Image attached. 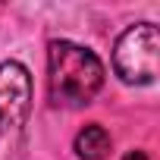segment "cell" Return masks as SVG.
I'll return each instance as SVG.
<instances>
[{"label":"cell","mask_w":160,"mask_h":160,"mask_svg":"<svg viewBox=\"0 0 160 160\" xmlns=\"http://www.w3.org/2000/svg\"><path fill=\"white\" fill-rule=\"evenodd\" d=\"M104 78L107 69L91 47L66 38L47 44V98L53 107L66 110L88 107L101 94Z\"/></svg>","instance_id":"cell-1"},{"label":"cell","mask_w":160,"mask_h":160,"mask_svg":"<svg viewBox=\"0 0 160 160\" xmlns=\"http://www.w3.org/2000/svg\"><path fill=\"white\" fill-rule=\"evenodd\" d=\"M113 72L126 85H154L160 72V32L154 22L129 25L113 44Z\"/></svg>","instance_id":"cell-2"},{"label":"cell","mask_w":160,"mask_h":160,"mask_svg":"<svg viewBox=\"0 0 160 160\" xmlns=\"http://www.w3.org/2000/svg\"><path fill=\"white\" fill-rule=\"evenodd\" d=\"M32 113V72L19 60L0 63V129L19 132Z\"/></svg>","instance_id":"cell-3"},{"label":"cell","mask_w":160,"mask_h":160,"mask_svg":"<svg viewBox=\"0 0 160 160\" xmlns=\"http://www.w3.org/2000/svg\"><path fill=\"white\" fill-rule=\"evenodd\" d=\"M72 151H75L78 160H107L110 151H113V138L101 122H88L75 132Z\"/></svg>","instance_id":"cell-4"},{"label":"cell","mask_w":160,"mask_h":160,"mask_svg":"<svg viewBox=\"0 0 160 160\" xmlns=\"http://www.w3.org/2000/svg\"><path fill=\"white\" fill-rule=\"evenodd\" d=\"M122 160H148V154L135 148V151H126V154H122Z\"/></svg>","instance_id":"cell-5"}]
</instances>
